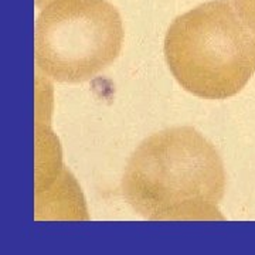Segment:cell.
<instances>
[{
    "label": "cell",
    "instance_id": "cell-1",
    "mask_svg": "<svg viewBox=\"0 0 255 255\" xmlns=\"http://www.w3.org/2000/svg\"><path fill=\"white\" fill-rule=\"evenodd\" d=\"M226 173L217 149L190 127L153 133L128 160L121 193L150 221L224 220Z\"/></svg>",
    "mask_w": 255,
    "mask_h": 255
},
{
    "label": "cell",
    "instance_id": "cell-5",
    "mask_svg": "<svg viewBox=\"0 0 255 255\" xmlns=\"http://www.w3.org/2000/svg\"><path fill=\"white\" fill-rule=\"evenodd\" d=\"M48 1H51V0H36V6L38 9H41L43 6H46Z\"/></svg>",
    "mask_w": 255,
    "mask_h": 255
},
{
    "label": "cell",
    "instance_id": "cell-3",
    "mask_svg": "<svg viewBox=\"0 0 255 255\" xmlns=\"http://www.w3.org/2000/svg\"><path fill=\"white\" fill-rule=\"evenodd\" d=\"M124 24L108 0H51L34 28L37 70L58 82H84L118 58Z\"/></svg>",
    "mask_w": 255,
    "mask_h": 255
},
{
    "label": "cell",
    "instance_id": "cell-4",
    "mask_svg": "<svg viewBox=\"0 0 255 255\" xmlns=\"http://www.w3.org/2000/svg\"><path fill=\"white\" fill-rule=\"evenodd\" d=\"M240 16L255 33V0H233Z\"/></svg>",
    "mask_w": 255,
    "mask_h": 255
},
{
    "label": "cell",
    "instance_id": "cell-2",
    "mask_svg": "<svg viewBox=\"0 0 255 255\" xmlns=\"http://www.w3.org/2000/svg\"><path fill=\"white\" fill-rule=\"evenodd\" d=\"M164 57L186 91L226 100L255 73V33L233 0H210L174 18L164 37Z\"/></svg>",
    "mask_w": 255,
    "mask_h": 255
}]
</instances>
